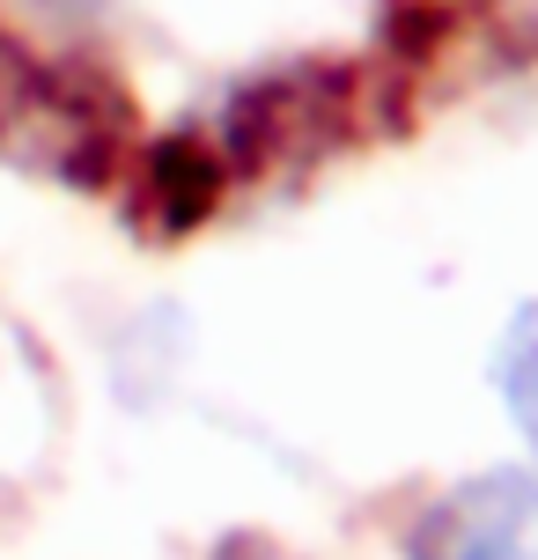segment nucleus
Here are the masks:
<instances>
[{
  "label": "nucleus",
  "mask_w": 538,
  "mask_h": 560,
  "mask_svg": "<svg viewBox=\"0 0 538 560\" xmlns=\"http://www.w3.org/2000/svg\"><path fill=\"white\" fill-rule=\"evenodd\" d=\"M487 392L502 406V420L516 428V443L531 450L538 465V295L510 310V325L494 339V354H487Z\"/></svg>",
  "instance_id": "obj_2"
},
{
  "label": "nucleus",
  "mask_w": 538,
  "mask_h": 560,
  "mask_svg": "<svg viewBox=\"0 0 538 560\" xmlns=\"http://www.w3.org/2000/svg\"><path fill=\"white\" fill-rule=\"evenodd\" d=\"M30 8H45V15H67V23H89V15H104L118 0H30Z\"/></svg>",
  "instance_id": "obj_3"
},
{
  "label": "nucleus",
  "mask_w": 538,
  "mask_h": 560,
  "mask_svg": "<svg viewBox=\"0 0 538 560\" xmlns=\"http://www.w3.org/2000/svg\"><path fill=\"white\" fill-rule=\"evenodd\" d=\"M406 560H538V465H487L406 524Z\"/></svg>",
  "instance_id": "obj_1"
}]
</instances>
